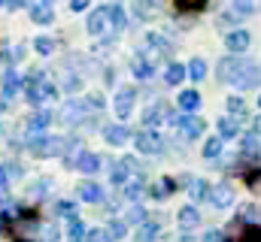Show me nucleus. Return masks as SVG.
<instances>
[{"mask_svg":"<svg viewBox=\"0 0 261 242\" xmlns=\"http://www.w3.org/2000/svg\"><path fill=\"white\" fill-rule=\"evenodd\" d=\"M31 18L37 21V24H52V18H55V9H52V3H31Z\"/></svg>","mask_w":261,"mask_h":242,"instance_id":"obj_17","label":"nucleus"},{"mask_svg":"<svg viewBox=\"0 0 261 242\" xmlns=\"http://www.w3.org/2000/svg\"><path fill=\"white\" fill-rule=\"evenodd\" d=\"M228 112L237 115V118H243V115H246V103H243V97H237V94L228 97Z\"/></svg>","mask_w":261,"mask_h":242,"instance_id":"obj_38","label":"nucleus"},{"mask_svg":"<svg viewBox=\"0 0 261 242\" xmlns=\"http://www.w3.org/2000/svg\"><path fill=\"white\" fill-rule=\"evenodd\" d=\"M186 76H189V67H182V64H167V70H164V82L167 85H179Z\"/></svg>","mask_w":261,"mask_h":242,"instance_id":"obj_25","label":"nucleus"},{"mask_svg":"<svg viewBox=\"0 0 261 242\" xmlns=\"http://www.w3.org/2000/svg\"><path fill=\"white\" fill-rule=\"evenodd\" d=\"M173 188H176V182H173V179H161L158 185H152V188H149V194H152L155 200H164V197H170V194H173Z\"/></svg>","mask_w":261,"mask_h":242,"instance_id":"obj_28","label":"nucleus"},{"mask_svg":"<svg viewBox=\"0 0 261 242\" xmlns=\"http://www.w3.org/2000/svg\"><path fill=\"white\" fill-rule=\"evenodd\" d=\"M9 58H12V60H21V58H24V49H21V46H15V49L9 52Z\"/></svg>","mask_w":261,"mask_h":242,"instance_id":"obj_49","label":"nucleus"},{"mask_svg":"<svg viewBox=\"0 0 261 242\" xmlns=\"http://www.w3.org/2000/svg\"><path fill=\"white\" fill-rule=\"evenodd\" d=\"M240 91H252V88H261V64L258 60H252L243 73H240V79L234 82Z\"/></svg>","mask_w":261,"mask_h":242,"instance_id":"obj_8","label":"nucleus"},{"mask_svg":"<svg viewBox=\"0 0 261 242\" xmlns=\"http://www.w3.org/2000/svg\"><path fill=\"white\" fill-rule=\"evenodd\" d=\"M67 236H70V242H79L88 236V230H85V224H82V218L76 215V218H67Z\"/></svg>","mask_w":261,"mask_h":242,"instance_id":"obj_26","label":"nucleus"},{"mask_svg":"<svg viewBox=\"0 0 261 242\" xmlns=\"http://www.w3.org/2000/svg\"><path fill=\"white\" fill-rule=\"evenodd\" d=\"M134 142H137L140 155H161V148H164V142H161V136L155 130H140L134 136Z\"/></svg>","mask_w":261,"mask_h":242,"instance_id":"obj_3","label":"nucleus"},{"mask_svg":"<svg viewBox=\"0 0 261 242\" xmlns=\"http://www.w3.org/2000/svg\"><path fill=\"white\" fill-rule=\"evenodd\" d=\"M152 9H155V6H149V3H134V12H137V15H149Z\"/></svg>","mask_w":261,"mask_h":242,"instance_id":"obj_47","label":"nucleus"},{"mask_svg":"<svg viewBox=\"0 0 261 242\" xmlns=\"http://www.w3.org/2000/svg\"><path fill=\"white\" fill-rule=\"evenodd\" d=\"M146 221H149V215H146L143 206H130L128 212H125V224H137V227H143Z\"/></svg>","mask_w":261,"mask_h":242,"instance_id":"obj_29","label":"nucleus"},{"mask_svg":"<svg viewBox=\"0 0 261 242\" xmlns=\"http://www.w3.org/2000/svg\"><path fill=\"white\" fill-rule=\"evenodd\" d=\"M255 133H261V115H258V121H255Z\"/></svg>","mask_w":261,"mask_h":242,"instance_id":"obj_51","label":"nucleus"},{"mask_svg":"<svg viewBox=\"0 0 261 242\" xmlns=\"http://www.w3.org/2000/svg\"><path fill=\"white\" fill-rule=\"evenodd\" d=\"M85 242H113V236H110V230H107V227H94V230H88Z\"/></svg>","mask_w":261,"mask_h":242,"instance_id":"obj_41","label":"nucleus"},{"mask_svg":"<svg viewBox=\"0 0 261 242\" xmlns=\"http://www.w3.org/2000/svg\"><path fill=\"white\" fill-rule=\"evenodd\" d=\"M128 167H125V164H122V161H119V164H116V167H113V173H110V179H113V185H125V182H128Z\"/></svg>","mask_w":261,"mask_h":242,"instance_id":"obj_40","label":"nucleus"},{"mask_svg":"<svg viewBox=\"0 0 261 242\" xmlns=\"http://www.w3.org/2000/svg\"><path fill=\"white\" fill-rule=\"evenodd\" d=\"M210 203H213L216 209H228V206H234V188H231L228 182L213 185V188H210Z\"/></svg>","mask_w":261,"mask_h":242,"instance_id":"obj_6","label":"nucleus"},{"mask_svg":"<svg viewBox=\"0 0 261 242\" xmlns=\"http://www.w3.org/2000/svg\"><path fill=\"white\" fill-rule=\"evenodd\" d=\"M252 64V58H240V55H228V58H222L216 64V76H219V82H237L240 79V73L246 70Z\"/></svg>","mask_w":261,"mask_h":242,"instance_id":"obj_2","label":"nucleus"},{"mask_svg":"<svg viewBox=\"0 0 261 242\" xmlns=\"http://www.w3.org/2000/svg\"><path fill=\"white\" fill-rule=\"evenodd\" d=\"M103 139H107L110 145H125L130 139V130L125 124H110V127H103Z\"/></svg>","mask_w":261,"mask_h":242,"instance_id":"obj_14","label":"nucleus"},{"mask_svg":"<svg viewBox=\"0 0 261 242\" xmlns=\"http://www.w3.org/2000/svg\"><path fill=\"white\" fill-rule=\"evenodd\" d=\"M200 242H228V236H225L222 230H206V233H203V239H200Z\"/></svg>","mask_w":261,"mask_h":242,"instance_id":"obj_43","label":"nucleus"},{"mask_svg":"<svg viewBox=\"0 0 261 242\" xmlns=\"http://www.w3.org/2000/svg\"><path fill=\"white\" fill-rule=\"evenodd\" d=\"M58 215H70V218H76V206H73L70 200H61V203H58Z\"/></svg>","mask_w":261,"mask_h":242,"instance_id":"obj_44","label":"nucleus"},{"mask_svg":"<svg viewBox=\"0 0 261 242\" xmlns=\"http://www.w3.org/2000/svg\"><path fill=\"white\" fill-rule=\"evenodd\" d=\"M76 170H79V173H85V176H94V173L100 170V155H94V152H85V155L79 158Z\"/></svg>","mask_w":261,"mask_h":242,"instance_id":"obj_21","label":"nucleus"},{"mask_svg":"<svg viewBox=\"0 0 261 242\" xmlns=\"http://www.w3.org/2000/svg\"><path fill=\"white\" fill-rule=\"evenodd\" d=\"M85 112H91L85 100H70V103L64 106V112H61V118H64L67 124H76L79 118H85Z\"/></svg>","mask_w":261,"mask_h":242,"instance_id":"obj_15","label":"nucleus"},{"mask_svg":"<svg viewBox=\"0 0 261 242\" xmlns=\"http://www.w3.org/2000/svg\"><path fill=\"white\" fill-rule=\"evenodd\" d=\"M143 194H146V185H143V176L125 185V197H128V200H140Z\"/></svg>","mask_w":261,"mask_h":242,"instance_id":"obj_35","label":"nucleus"},{"mask_svg":"<svg viewBox=\"0 0 261 242\" xmlns=\"http://www.w3.org/2000/svg\"><path fill=\"white\" fill-rule=\"evenodd\" d=\"M110 24H113L116 31H122V27L128 24V15H125V9H122L119 3H113V6H110Z\"/></svg>","mask_w":261,"mask_h":242,"instance_id":"obj_32","label":"nucleus"},{"mask_svg":"<svg viewBox=\"0 0 261 242\" xmlns=\"http://www.w3.org/2000/svg\"><path fill=\"white\" fill-rule=\"evenodd\" d=\"M222 142H225L222 136H210V139H206V145H203V158H206V161L219 158V155H222Z\"/></svg>","mask_w":261,"mask_h":242,"instance_id":"obj_33","label":"nucleus"},{"mask_svg":"<svg viewBox=\"0 0 261 242\" xmlns=\"http://www.w3.org/2000/svg\"><path fill=\"white\" fill-rule=\"evenodd\" d=\"M134 100H137V91L134 88H119V94H116V115L119 118H128L130 109H134Z\"/></svg>","mask_w":261,"mask_h":242,"instance_id":"obj_10","label":"nucleus"},{"mask_svg":"<svg viewBox=\"0 0 261 242\" xmlns=\"http://www.w3.org/2000/svg\"><path fill=\"white\" fill-rule=\"evenodd\" d=\"M243 242H261V227H246Z\"/></svg>","mask_w":261,"mask_h":242,"instance_id":"obj_46","label":"nucleus"},{"mask_svg":"<svg viewBox=\"0 0 261 242\" xmlns=\"http://www.w3.org/2000/svg\"><path fill=\"white\" fill-rule=\"evenodd\" d=\"M176 218H179V227L182 230H195L197 224H200V212H197L195 206H182Z\"/></svg>","mask_w":261,"mask_h":242,"instance_id":"obj_22","label":"nucleus"},{"mask_svg":"<svg viewBox=\"0 0 261 242\" xmlns=\"http://www.w3.org/2000/svg\"><path fill=\"white\" fill-rule=\"evenodd\" d=\"M85 27H88V34H91V37H100V34L110 27V6H97V9H91V15H88Z\"/></svg>","mask_w":261,"mask_h":242,"instance_id":"obj_5","label":"nucleus"},{"mask_svg":"<svg viewBox=\"0 0 261 242\" xmlns=\"http://www.w3.org/2000/svg\"><path fill=\"white\" fill-rule=\"evenodd\" d=\"M21 85H24V82H21V76H18L15 70H6V73H3V85H0V88H3V97H6V100L15 97Z\"/></svg>","mask_w":261,"mask_h":242,"instance_id":"obj_20","label":"nucleus"},{"mask_svg":"<svg viewBox=\"0 0 261 242\" xmlns=\"http://www.w3.org/2000/svg\"><path fill=\"white\" fill-rule=\"evenodd\" d=\"M58 239H61L58 224H43V230H40V242H58Z\"/></svg>","mask_w":261,"mask_h":242,"instance_id":"obj_39","label":"nucleus"},{"mask_svg":"<svg viewBox=\"0 0 261 242\" xmlns=\"http://www.w3.org/2000/svg\"><path fill=\"white\" fill-rule=\"evenodd\" d=\"M130 70H134V76H137V79H152V73H155V67L143 58V55H134V60H130Z\"/></svg>","mask_w":261,"mask_h":242,"instance_id":"obj_24","label":"nucleus"},{"mask_svg":"<svg viewBox=\"0 0 261 242\" xmlns=\"http://www.w3.org/2000/svg\"><path fill=\"white\" fill-rule=\"evenodd\" d=\"M189 76H192L195 82H203V79H206V60L203 58H192L189 60Z\"/></svg>","mask_w":261,"mask_h":242,"instance_id":"obj_31","label":"nucleus"},{"mask_svg":"<svg viewBox=\"0 0 261 242\" xmlns=\"http://www.w3.org/2000/svg\"><path fill=\"white\" fill-rule=\"evenodd\" d=\"M249 185L252 188H261V170H255V176H249Z\"/></svg>","mask_w":261,"mask_h":242,"instance_id":"obj_50","label":"nucleus"},{"mask_svg":"<svg viewBox=\"0 0 261 242\" xmlns=\"http://www.w3.org/2000/svg\"><path fill=\"white\" fill-rule=\"evenodd\" d=\"M146 46H149V49H155L158 55H167V52H170V43H167L161 34H146Z\"/></svg>","mask_w":261,"mask_h":242,"instance_id":"obj_30","label":"nucleus"},{"mask_svg":"<svg viewBox=\"0 0 261 242\" xmlns=\"http://www.w3.org/2000/svg\"><path fill=\"white\" fill-rule=\"evenodd\" d=\"M28 148H31V155L34 158H55V155H61L67 148V139L61 136H31V142H28Z\"/></svg>","mask_w":261,"mask_h":242,"instance_id":"obj_1","label":"nucleus"},{"mask_svg":"<svg viewBox=\"0 0 261 242\" xmlns=\"http://www.w3.org/2000/svg\"><path fill=\"white\" fill-rule=\"evenodd\" d=\"M255 9H258V6H255L252 0H234V3H231V12H234V15H252Z\"/></svg>","mask_w":261,"mask_h":242,"instance_id":"obj_36","label":"nucleus"},{"mask_svg":"<svg viewBox=\"0 0 261 242\" xmlns=\"http://www.w3.org/2000/svg\"><path fill=\"white\" fill-rule=\"evenodd\" d=\"M164 118L170 121V124L176 121V115H170V109H167L164 103H155V106H149V109L143 112V121H146V130H149V127H155V124H161Z\"/></svg>","mask_w":261,"mask_h":242,"instance_id":"obj_11","label":"nucleus"},{"mask_svg":"<svg viewBox=\"0 0 261 242\" xmlns=\"http://www.w3.org/2000/svg\"><path fill=\"white\" fill-rule=\"evenodd\" d=\"M64 88L67 91H79L82 88V79L79 76H64Z\"/></svg>","mask_w":261,"mask_h":242,"instance_id":"obj_45","label":"nucleus"},{"mask_svg":"<svg viewBox=\"0 0 261 242\" xmlns=\"http://www.w3.org/2000/svg\"><path fill=\"white\" fill-rule=\"evenodd\" d=\"M107 230H110V236H113V239H122V236L128 233V224H125V218H119V221H110V227H107Z\"/></svg>","mask_w":261,"mask_h":242,"instance_id":"obj_42","label":"nucleus"},{"mask_svg":"<svg viewBox=\"0 0 261 242\" xmlns=\"http://www.w3.org/2000/svg\"><path fill=\"white\" fill-rule=\"evenodd\" d=\"M49 124H52V112H49V109H40L37 115L28 118V133H31V136H43V130H46Z\"/></svg>","mask_w":261,"mask_h":242,"instance_id":"obj_13","label":"nucleus"},{"mask_svg":"<svg viewBox=\"0 0 261 242\" xmlns=\"http://www.w3.org/2000/svg\"><path fill=\"white\" fill-rule=\"evenodd\" d=\"M189 188H192V197L195 200H210V185L203 179H189Z\"/></svg>","mask_w":261,"mask_h":242,"instance_id":"obj_34","label":"nucleus"},{"mask_svg":"<svg viewBox=\"0 0 261 242\" xmlns=\"http://www.w3.org/2000/svg\"><path fill=\"white\" fill-rule=\"evenodd\" d=\"M258 109H261V97H258Z\"/></svg>","mask_w":261,"mask_h":242,"instance_id":"obj_52","label":"nucleus"},{"mask_svg":"<svg viewBox=\"0 0 261 242\" xmlns=\"http://www.w3.org/2000/svg\"><path fill=\"white\" fill-rule=\"evenodd\" d=\"M249 46H252V34H249V31H231V34L225 37V49H228L231 55H243Z\"/></svg>","mask_w":261,"mask_h":242,"instance_id":"obj_7","label":"nucleus"},{"mask_svg":"<svg viewBox=\"0 0 261 242\" xmlns=\"http://www.w3.org/2000/svg\"><path fill=\"white\" fill-rule=\"evenodd\" d=\"M28 94V100L31 103H46V100H52V97H58V88L52 85V82H46V85H40V88H34V91H24Z\"/></svg>","mask_w":261,"mask_h":242,"instance_id":"obj_18","label":"nucleus"},{"mask_svg":"<svg viewBox=\"0 0 261 242\" xmlns=\"http://www.w3.org/2000/svg\"><path fill=\"white\" fill-rule=\"evenodd\" d=\"M76 194H79V200L82 203H100L103 200V188L97 185V182H79V188H76Z\"/></svg>","mask_w":261,"mask_h":242,"instance_id":"obj_12","label":"nucleus"},{"mask_svg":"<svg viewBox=\"0 0 261 242\" xmlns=\"http://www.w3.org/2000/svg\"><path fill=\"white\" fill-rule=\"evenodd\" d=\"M237 218H240L243 224H249V227H261V209L255 206V203L237 206Z\"/></svg>","mask_w":261,"mask_h":242,"instance_id":"obj_16","label":"nucleus"},{"mask_svg":"<svg viewBox=\"0 0 261 242\" xmlns=\"http://www.w3.org/2000/svg\"><path fill=\"white\" fill-rule=\"evenodd\" d=\"M237 133H240V121L237 118H231V115L219 118V136L222 139H237Z\"/></svg>","mask_w":261,"mask_h":242,"instance_id":"obj_23","label":"nucleus"},{"mask_svg":"<svg viewBox=\"0 0 261 242\" xmlns=\"http://www.w3.org/2000/svg\"><path fill=\"white\" fill-rule=\"evenodd\" d=\"M70 9H73V12H82V9H88V3H85V0H73Z\"/></svg>","mask_w":261,"mask_h":242,"instance_id":"obj_48","label":"nucleus"},{"mask_svg":"<svg viewBox=\"0 0 261 242\" xmlns=\"http://www.w3.org/2000/svg\"><path fill=\"white\" fill-rule=\"evenodd\" d=\"M176 103H179L182 115H195L197 109H200V94H197V91H182V94L176 97Z\"/></svg>","mask_w":261,"mask_h":242,"instance_id":"obj_19","label":"nucleus"},{"mask_svg":"<svg viewBox=\"0 0 261 242\" xmlns=\"http://www.w3.org/2000/svg\"><path fill=\"white\" fill-rule=\"evenodd\" d=\"M240 158H243V161H258L261 158L258 133H243V136H240Z\"/></svg>","mask_w":261,"mask_h":242,"instance_id":"obj_9","label":"nucleus"},{"mask_svg":"<svg viewBox=\"0 0 261 242\" xmlns=\"http://www.w3.org/2000/svg\"><path fill=\"white\" fill-rule=\"evenodd\" d=\"M176 130L182 133V139H197L203 133V118L200 115H176Z\"/></svg>","mask_w":261,"mask_h":242,"instance_id":"obj_4","label":"nucleus"},{"mask_svg":"<svg viewBox=\"0 0 261 242\" xmlns=\"http://www.w3.org/2000/svg\"><path fill=\"white\" fill-rule=\"evenodd\" d=\"M155 239H158V224L155 221H146L143 227H137L134 242H155Z\"/></svg>","mask_w":261,"mask_h":242,"instance_id":"obj_27","label":"nucleus"},{"mask_svg":"<svg viewBox=\"0 0 261 242\" xmlns=\"http://www.w3.org/2000/svg\"><path fill=\"white\" fill-rule=\"evenodd\" d=\"M34 49H37L40 55H52V52H55V40H52V37H37V40H34Z\"/></svg>","mask_w":261,"mask_h":242,"instance_id":"obj_37","label":"nucleus"}]
</instances>
